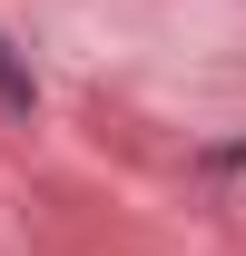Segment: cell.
I'll return each instance as SVG.
<instances>
[{"instance_id":"obj_1","label":"cell","mask_w":246,"mask_h":256,"mask_svg":"<svg viewBox=\"0 0 246 256\" xmlns=\"http://www.w3.org/2000/svg\"><path fill=\"white\" fill-rule=\"evenodd\" d=\"M0 98H10V108H30V79L10 69V50H0Z\"/></svg>"}]
</instances>
